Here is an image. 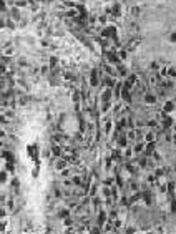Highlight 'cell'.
Here are the masks:
<instances>
[{
	"mask_svg": "<svg viewBox=\"0 0 176 234\" xmlns=\"http://www.w3.org/2000/svg\"><path fill=\"white\" fill-rule=\"evenodd\" d=\"M161 110H163V113L169 115V113L175 110V101H173V100H166V101L163 103V108H161Z\"/></svg>",
	"mask_w": 176,
	"mask_h": 234,
	"instance_id": "3957f363",
	"label": "cell"
},
{
	"mask_svg": "<svg viewBox=\"0 0 176 234\" xmlns=\"http://www.w3.org/2000/svg\"><path fill=\"white\" fill-rule=\"evenodd\" d=\"M140 13H141V9H140V7H133V9H131V15H133V17H138Z\"/></svg>",
	"mask_w": 176,
	"mask_h": 234,
	"instance_id": "e0dca14e",
	"label": "cell"
},
{
	"mask_svg": "<svg viewBox=\"0 0 176 234\" xmlns=\"http://www.w3.org/2000/svg\"><path fill=\"white\" fill-rule=\"evenodd\" d=\"M143 141L145 143H151V141H156V131L151 130V131H146L145 136H143Z\"/></svg>",
	"mask_w": 176,
	"mask_h": 234,
	"instance_id": "5b68a950",
	"label": "cell"
},
{
	"mask_svg": "<svg viewBox=\"0 0 176 234\" xmlns=\"http://www.w3.org/2000/svg\"><path fill=\"white\" fill-rule=\"evenodd\" d=\"M130 28H131V32H136V30H140V27H138L136 23H131V25H130Z\"/></svg>",
	"mask_w": 176,
	"mask_h": 234,
	"instance_id": "7402d4cb",
	"label": "cell"
},
{
	"mask_svg": "<svg viewBox=\"0 0 176 234\" xmlns=\"http://www.w3.org/2000/svg\"><path fill=\"white\" fill-rule=\"evenodd\" d=\"M60 173H62V178H68V176H71V175H70V169H68V168H65V169H62Z\"/></svg>",
	"mask_w": 176,
	"mask_h": 234,
	"instance_id": "ac0fdd59",
	"label": "cell"
},
{
	"mask_svg": "<svg viewBox=\"0 0 176 234\" xmlns=\"http://www.w3.org/2000/svg\"><path fill=\"white\" fill-rule=\"evenodd\" d=\"M68 166V161L65 159V158H62V156H58V159H55V168L58 169V171H62V169H65Z\"/></svg>",
	"mask_w": 176,
	"mask_h": 234,
	"instance_id": "277c9868",
	"label": "cell"
},
{
	"mask_svg": "<svg viewBox=\"0 0 176 234\" xmlns=\"http://www.w3.org/2000/svg\"><path fill=\"white\" fill-rule=\"evenodd\" d=\"M27 0H15V7H25Z\"/></svg>",
	"mask_w": 176,
	"mask_h": 234,
	"instance_id": "d6986e66",
	"label": "cell"
},
{
	"mask_svg": "<svg viewBox=\"0 0 176 234\" xmlns=\"http://www.w3.org/2000/svg\"><path fill=\"white\" fill-rule=\"evenodd\" d=\"M27 151H28V155H30V156H33V159L37 161V146H35V145H30Z\"/></svg>",
	"mask_w": 176,
	"mask_h": 234,
	"instance_id": "7c38bea8",
	"label": "cell"
},
{
	"mask_svg": "<svg viewBox=\"0 0 176 234\" xmlns=\"http://www.w3.org/2000/svg\"><path fill=\"white\" fill-rule=\"evenodd\" d=\"M103 85H105L107 88H113V87H115V78H111L110 75L105 77V78H103Z\"/></svg>",
	"mask_w": 176,
	"mask_h": 234,
	"instance_id": "30bf717a",
	"label": "cell"
},
{
	"mask_svg": "<svg viewBox=\"0 0 176 234\" xmlns=\"http://www.w3.org/2000/svg\"><path fill=\"white\" fill-rule=\"evenodd\" d=\"M111 95H113L111 88H107V90L103 91V95H101V100H103V101H111Z\"/></svg>",
	"mask_w": 176,
	"mask_h": 234,
	"instance_id": "8fae6325",
	"label": "cell"
},
{
	"mask_svg": "<svg viewBox=\"0 0 176 234\" xmlns=\"http://www.w3.org/2000/svg\"><path fill=\"white\" fill-rule=\"evenodd\" d=\"M169 42H171V43H176V28L171 32V35H169Z\"/></svg>",
	"mask_w": 176,
	"mask_h": 234,
	"instance_id": "ffe728a7",
	"label": "cell"
},
{
	"mask_svg": "<svg viewBox=\"0 0 176 234\" xmlns=\"http://www.w3.org/2000/svg\"><path fill=\"white\" fill-rule=\"evenodd\" d=\"M63 224H65V226H73V219H71V216H67V217L63 219Z\"/></svg>",
	"mask_w": 176,
	"mask_h": 234,
	"instance_id": "2e32d148",
	"label": "cell"
},
{
	"mask_svg": "<svg viewBox=\"0 0 176 234\" xmlns=\"http://www.w3.org/2000/svg\"><path fill=\"white\" fill-rule=\"evenodd\" d=\"M168 78L175 80V78H176V68H173V67H168Z\"/></svg>",
	"mask_w": 176,
	"mask_h": 234,
	"instance_id": "5bb4252c",
	"label": "cell"
},
{
	"mask_svg": "<svg viewBox=\"0 0 176 234\" xmlns=\"http://www.w3.org/2000/svg\"><path fill=\"white\" fill-rule=\"evenodd\" d=\"M143 100H145V103H146V105H155V103H156V95H153V93H145V95H143Z\"/></svg>",
	"mask_w": 176,
	"mask_h": 234,
	"instance_id": "ba28073f",
	"label": "cell"
},
{
	"mask_svg": "<svg viewBox=\"0 0 176 234\" xmlns=\"http://www.w3.org/2000/svg\"><path fill=\"white\" fill-rule=\"evenodd\" d=\"M5 181H7V171H3V173H2V184H3Z\"/></svg>",
	"mask_w": 176,
	"mask_h": 234,
	"instance_id": "603a6c76",
	"label": "cell"
},
{
	"mask_svg": "<svg viewBox=\"0 0 176 234\" xmlns=\"http://www.w3.org/2000/svg\"><path fill=\"white\" fill-rule=\"evenodd\" d=\"M100 83V77H98V68L91 70V75H90V85L91 87H98Z\"/></svg>",
	"mask_w": 176,
	"mask_h": 234,
	"instance_id": "7a4b0ae2",
	"label": "cell"
},
{
	"mask_svg": "<svg viewBox=\"0 0 176 234\" xmlns=\"http://www.w3.org/2000/svg\"><path fill=\"white\" fill-rule=\"evenodd\" d=\"M103 38H108V40H111V38H115L116 37V27L115 25H107V27H103L101 28V33H100Z\"/></svg>",
	"mask_w": 176,
	"mask_h": 234,
	"instance_id": "6da1fadb",
	"label": "cell"
},
{
	"mask_svg": "<svg viewBox=\"0 0 176 234\" xmlns=\"http://www.w3.org/2000/svg\"><path fill=\"white\" fill-rule=\"evenodd\" d=\"M158 70H159V65H158V61H153V63H150V71H151V73H156Z\"/></svg>",
	"mask_w": 176,
	"mask_h": 234,
	"instance_id": "9a60e30c",
	"label": "cell"
},
{
	"mask_svg": "<svg viewBox=\"0 0 176 234\" xmlns=\"http://www.w3.org/2000/svg\"><path fill=\"white\" fill-rule=\"evenodd\" d=\"M155 149H156V145H155V141H151V143H146L143 155H145V156H151L153 153H155Z\"/></svg>",
	"mask_w": 176,
	"mask_h": 234,
	"instance_id": "8992f818",
	"label": "cell"
},
{
	"mask_svg": "<svg viewBox=\"0 0 176 234\" xmlns=\"http://www.w3.org/2000/svg\"><path fill=\"white\" fill-rule=\"evenodd\" d=\"M135 93L145 95V93H146V83H145V81H138L136 85H135Z\"/></svg>",
	"mask_w": 176,
	"mask_h": 234,
	"instance_id": "52a82bcc",
	"label": "cell"
},
{
	"mask_svg": "<svg viewBox=\"0 0 176 234\" xmlns=\"http://www.w3.org/2000/svg\"><path fill=\"white\" fill-rule=\"evenodd\" d=\"M111 128H113V121L108 120L107 125H105V135H110V133H111Z\"/></svg>",
	"mask_w": 176,
	"mask_h": 234,
	"instance_id": "4fadbf2b",
	"label": "cell"
},
{
	"mask_svg": "<svg viewBox=\"0 0 176 234\" xmlns=\"http://www.w3.org/2000/svg\"><path fill=\"white\" fill-rule=\"evenodd\" d=\"M138 45H140V38H136V37H135V38H131L130 42H128L125 48H126L128 52H131V50H135V48H136Z\"/></svg>",
	"mask_w": 176,
	"mask_h": 234,
	"instance_id": "9c48e42d",
	"label": "cell"
},
{
	"mask_svg": "<svg viewBox=\"0 0 176 234\" xmlns=\"http://www.w3.org/2000/svg\"><path fill=\"white\" fill-rule=\"evenodd\" d=\"M175 175H176V165H175Z\"/></svg>",
	"mask_w": 176,
	"mask_h": 234,
	"instance_id": "cb8c5ba5",
	"label": "cell"
},
{
	"mask_svg": "<svg viewBox=\"0 0 176 234\" xmlns=\"http://www.w3.org/2000/svg\"><path fill=\"white\" fill-rule=\"evenodd\" d=\"M125 231H126V233H136L138 229L135 227V226H130V227H128V229H125Z\"/></svg>",
	"mask_w": 176,
	"mask_h": 234,
	"instance_id": "44dd1931",
	"label": "cell"
}]
</instances>
